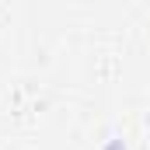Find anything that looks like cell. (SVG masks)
<instances>
[{
	"label": "cell",
	"instance_id": "6da1fadb",
	"mask_svg": "<svg viewBox=\"0 0 150 150\" xmlns=\"http://www.w3.org/2000/svg\"><path fill=\"white\" fill-rule=\"evenodd\" d=\"M108 150H122V143H108Z\"/></svg>",
	"mask_w": 150,
	"mask_h": 150
}]
</instances>
